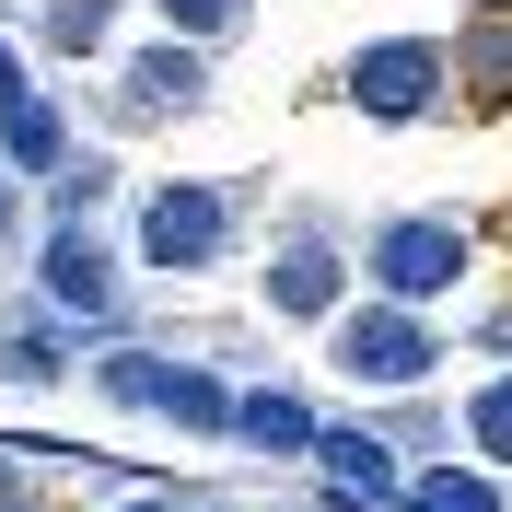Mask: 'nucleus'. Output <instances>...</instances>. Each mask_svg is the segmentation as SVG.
I'll list each match as a JSON object with an SVG mask.
<instances>
[{
    "instance_id": "obj_4",
    "label": "nucleus",
    "mask_w": 512,
    "mask_h": 512,
    "mask_svg": "<svg viewBox=\"0 0 512 512\" xmlns=\"http://www.w3.org/2000/svg\"><path fill=\"white\" fill-rule=\"evenodd\" d=\"M222 245H233V198L222 187H163L152 210H140V256H152V268H210Z\"/></svg>"
},
{
    "instance_id": "obj_16",
    "label": "nucleus",
    "mask_w": 512,
    "mask_h": 512,
    "mask_svg": "<svg viewBox=\"0 0 512 512\" xmlns=\"http://www.w3.org/2000/svg\"><path fill=\"white\" fill-rule=\"evenodd\" d=\"M152 12L175 35H233V24H245V0H152Z\"/></svg>"
},
{
    "instance_id": "obj_8",
    "label": "nucleus",
    "mask_w": 512,
    "mask_h": 512,
    "mask_svg": "<svg viewBox=\"0 0 512 512\" xmlns=\"http://www.w3.org/2000/svg\"><path fill=\"white\" fill-rule=\"evenodd\" d=\"M350 291V256H326V245H291L280 268H268V315H326Z\"/></svg>"
},
{
    "instance_id": "obj_7",
    "label": "nucleus",
    "mask_w": 512,
    "mask_h": 512,
    "mask_svg": "<svg viewBox=\"0 0 512 512\" xmlns=\"http://www.w3.org/2000/svg\"><path fill=\"white\" fill-rule=\"evenodd\" d=\"M47 291H59V303H82V315H105V303H117V268H105V245H94L82 222L47 233Z\"/></svg>"
},
{
    "instance_id": "obj_12",
    "label": "nucleus",
    "mask_w": 512,
    "mask_h": 512,
    "mask_svg": "<svg viewBox=\"0 0 512 512\" xmlns=\"http://www.w3.org/2000/svg\"><path fill=\"white\" fill-rule=\"evenodd\" d=\"M163 419H187V431H233V396H222L210 373H175V384H163Z\"/></svg>"
},
{
    "instance_id": "obj_10",
    "label": "nucleus",
    "mask_w": 512,
    "mask_h": 512,
    "mask_svg": "<svg viewBox=\"0 0 512 512\" xmlns=\"http://www.w3.org/2000/svg\"><path fill=\"white\" fill-rule=\"evenodd\" d=\"M0 140H12V163H35V175H59V163H70L59 105H12V117H0Z\"/></svg>"
},
{
    "instance_id": "obj_6",
    "label": "nucleus",
    "mask_w": 512,
    "mask_h": 512,
    "mask_svg": "<svg viewBox=\"0 0 512 512\" xmlns=\"http://www.w3.org/2000/svg\"><path fill=\"white\" fill-rule=\"evenodd\" d=\"M326 489L350 512H373V501H408V478H396V454L373 443V431H326Z\"/></svg>"
},
{
    "instance_id": "obj_17",
    "label": "nucleus",
    "mask_w": 512,
    "mask_h": 512,
    "mask_svg": "<svg viewBox=\"0 0 512 512\" xmlns=\"http://www.w3.org/2000/svg\"><path fill=\"white\" fill-rule=\"evenodd\" d=\"M12 105H35V94H24V59L0 47V117H12Z\"/></svg>"
},
{
    "instance_id": "obj_15",
    "label": "nucleus",
    "mask_w": 512,
    "mask_h": 512,
    "mask_svg": "<svg viewBox=\"0 0 512 512\" xmlns=\"http://www.w3.org/2000/svg\"><path fill=\"white\" fill-rule=\"evenodd\" d=\"M466 443L512 466V373H501V384H478V408H466Z\"/></svg>"
},
{
    "instance_id": "obj_3",
    "label": "nucleus",
    "mask_w": 512,
    "mask_h": 512,
    "mask_svg": "<svg viewBox=\"0 0 512 512\" xmlns=\"http://www.w3.org/2000/svg\"><path fill=\"white\" fill-rule=\"evenodd\" d=\"M431 94H443V47L431 35H384V47L350 59V105L361 117H431Z\"/></svg>"
},
{
    "instance_id": "obj_2",
    "label": "nucleus",
    "mask_w": 512,
    "mask_h": 512,
    "mask_svg": "<svg viewBox=\"0 0 512 512\" xmlns=\"http://www.w3.org/2000/svg\"><path fill=\"white\" fill-rule=\"evenodd\" d=\"M361 268H373V291H396V303H431V291L466 280V233L454 222H384L373 245H361Z\"/></svg>"
},
{
    "instance_id": "obj_14",
    "label": "nucleus",
    "mask_w": 512,
    "mask_h": 512,
    "mask_svg": "<svg viewBox=\"0 0 512 512\" xmlns=\"http://www.w3.org/2000/svg\"><path fill=\"white\" fill-rule=\"evenodd\" d=\"M117 35V0H47V47H105Z\"/></svg>"
},
{
    "instance_id": "obj_19",
    "label": "nucleus",
    "mask_w": 512,
    "mask_h": 512,
    "mask_svg": "<svg viewBox=\"0 0 512 512\" xmlns=\"http://www.w3.org/2000/svg\"><path fill=\"white\" fill-rule=\"evenodd\" d=\"M117 512H175V501H117Z\"/></svg>"
},
{
    "instance_id": "obj_9",
    "label": "nucleus",
    "mask_w": 512,
    "mask_h": 512,
    "mask_svg": "<svg viewBox=\"0 0 512 512\" xmlns=\"http://www.w3.org/2000/svg\"><path fill=\"white\" fill-rule=\"evenodd\" d=\"M233 431H245L256 454H303V443H326L315 419H303V396H233Z\"/></svg>"
},
{
    "instance_id": "obj_5",
    "label": "nucleus",
    "mask_w": 512,
    "mask_h": 512,
    "mask_svg": "<svg viewBox=\"0 0 512 512\" xmlns=\"http://www.w3.org/2000/svg\"><path fill=\"white\" fill-rule=\"evenodd\" d=\"M187 105H210V70H198V35L163 24V47L128 59V117H187Z\"/></svg>"
},
{
    "instance_id": "obj_11",
    "label": "nucleus",
    "mask_w": 512,
    "mask_h": 512,
    "mask_svg": "<svg viewBox=\"0 0 512 512\" xmlns=\"http://www.w3.org/2000/svg\"><path fill=\"white\" fill-rule=\"evenodd\" d=\"M454 70H478V94H512V12H478L466 47H454Z\"/></svg>"
},
{
    "instance_id": "obj_13",
    "label": "nucleus",
    "mask_w": 512,
    "mask_h": 512,
    "mask_svg": "<svg viewBox=\"0 0 512 512\" xmlns=\"http://www.w3.org/2000/svg\"><path fill=\"white\" fill-rule=\"evenodd\" d=\"M408 512H501V489H489V478H454V466H443V478H408Z\"/></svg>"
},
{
    "instance_id": "obj_20",
    "label": "nucleus",
    "mask_w": 512,
    "mask_h": 512,
    "mask_svg": "<svg viewBox=\"0 0 512 512\" xmlns=\"http://www.w3.org/2000/svg\"><path fill=\"white\" fill-rule=\"evenodd\" d=\"M0 512H24V501H0Z\"/></svg>"
},
{
    "instance_id": "obj_18",
    "label": "nucleus",
    "mask_w": 512,
    "mask_h": 512,
    "mask_svg": "<svg viewBox=\"0 0 512 512\" xmlns=\"http://www.w3.org/2000/svg\"><path fill=\"white\" fill-rule=\"evenodd\" d=\"M0 256H12V187H0Z\"/></svg>"
},
{
    "instance_id": "obj_1",
    "label": "nucleus",
    "mask_w": 512,
    "mask_h": 512,
    "mask_svg": "<svg viewBox=\"0 0 512 512\" xmlns=\"http://www.w3.org/2000/svg\"><path fill=\"white\" fill-rule=\"evenodd\" d=\"M338 373L350 384H373V396H396V384H431V361H443V338H431V326H419V303H396V291H384L373 315H338Z\"/></svg>"
}]
</instances>
